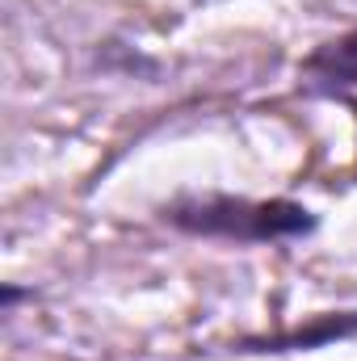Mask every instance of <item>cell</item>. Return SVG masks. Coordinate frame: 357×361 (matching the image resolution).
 Returning a JSON list of instances; mask_svg holds the SVG:
<instances>
[{"label": "cell", "mask_w": 357, "mask_h": 361, "mask_svg": "<svg viewBox=\"0 0 357 361\" xmlns=\"http://www.w3.org/2000/svg\"><path fill=\"white\" fill-rule=\"evenodd\" d=\"M349 336H357V311H328V315H315L307 328H290L282 336H253L240 345V353H298V349H324Z\"/></svg>", "instance_id": "obj_2"}, {"label": "cell", "mask_w": 357, "mask_h": 361, "mask_svg": "<svg viewBox=\"0 0 357 361\" xmlns=\"http://www.w3.org/2000/svg\"><path fill=\"white\" fill-rule=\"evenodd\" d=\"M303 76L307 85L320 92H349L357 89V30L315 47L303 59Z\"/></svg>", "instance_id": "obj_3"}, {"label": "cell", "mask_w": 357, "mask_h": 361, "mask_svg": "<svg viewBox=\"0 0 357 361\" xmlns=\"http://www.w3.org/2000/svg\"><path fill=\"white\" fill-rule=\"evenodd\" d=\"M164 219L206 240H231V244H282V240H303L320 227V219L290 197H231V193H193L164 206Z\"/></svg>", "instance_id": "obj_1"}]
</instances>
